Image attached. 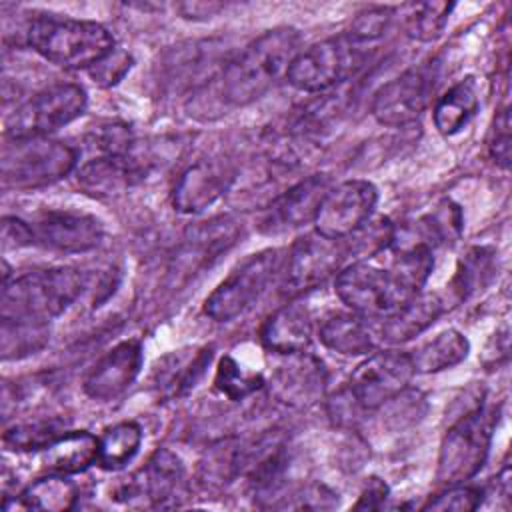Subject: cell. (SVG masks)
I'll use <instances>...</instances> for the list:
<instances>
[{
    "label": "cell",
    "mask_w": 512,
    "mask_h": 512,
    "mask_svg": "<svg viewBox=\"0 0 512 512\" xmlns=\"http://www.w3.org/2000/svg\"><path fill=\"white\" fill-rule=\"evenodd\" d=\"M296 28H272L236 54L220 74V96L226 104L246 106L264 96L300 52Z\"/></svg>",
    "instance_id": "6da1fadb"
},
{
    "label": "cell",
    "mask_w": 512,
    "mask_h": 512,
    "mask_svg": "<svg viewBox=\"0 0 512 512\" xmlns=\"http://www.w3.org/2000/svg\"><path fill=\"white\" fill-rule=\"evenodd\" d=\"M26 42L62 68H90L114 50V38L98 22L42 14L28 22Z\"/></svg>",
    "instance_id": "7a4b0ae2"
},
{
    "label": "cell",
    "mask_w": 512,
    "mask_h": 512,
    "mask_svg": "<svg viewBox=\"0 0 512 512\" xmlns=\"http://www.w3.org/2000/svg\"><path fill=\"white\" fill-rule=\"evenodd\" d=\"M86 278L74 268L32 270L2 284V318L48 324L82 294Z\"/></svg>",
    "instance_id": "3957f363"
},
{
    "label": "cell",
    "mask_w": 512,
    "mask_h": 512,
    "mask_svg": "<svg viewBox=\"0 0 512 512\" xmlns=\"http://www.w3.org/2000/svg\"><path fill=\"white\" fill-rule=\"evenodd\" d=\"M78 152L66 142L50 136H8L2 146L0 176L4 188L34 190L50 186L68 176Z\"/></svg>",
    "instance_id": "277c9868"
},
{
    "label": "cell",
    "mask_w": 512,
    "mask_h": 512,
    "mask_svg": "<svg viewBox=\"0 0 512 512\" xmlns=\"http://www.w3.org/2000/svg\"><path fill=\"white\" fill-rule=\"evenodd\" d=\"M368 46L348 32L320 40L294 56L286 80L302 92H324L364 66Z\"/></svg>",
    "instance_id": "5b68a950"
},
{
    "label": "cell",
    "mask_w": 512,
    "mask_h": 512,
    "mask_svg": "<svg viewBox=\"0 0 512 512\" xmlns=\"http://www.w3.org/2000/svg\"><path fill=\"white\" fill-rule=\"evenodd\" d=\"M284 252L262 250L234 268L204 300V314L216 322H230L248 310L284 268Z\"/></svg>",
    "instance_id": "8992f818"
},
{
    "label": "cell",
    "mask_w": 512,
    "mask_h": 512,
    "mask_svg": "<svg viewBox=\"0 0 512 512\" xmlns=\"http://www.w3.org/2000/svg\"><path fill=\"white\" fill-rule=\"evenodd\" d=\"M494 420L496 416L492 410L478 406L446 432L440 444L436 470L440 484H464L480 472L490 450Z\"/></svg>",
    "instance_id": "52a82bcc"
},
{
    "label": "cell",
    "mask_w": 512,
    "mask_h": 512,
    "mask_svg": "<svg viewBox=\"0 0 512 512\" xmlns=\"http://www.w3.org/2000/svg\"><path fill=\"white\" fill-rule=\"evenodd\" d=\"M338 298L364 318H386L412 298L390 268L354 262L336 276Z\"/></svg>",
    "instance_id": "ba28073f"
},
{
    "label": "cell",
    "mask_w": 512,
    "mask_h": 512,
    "mask_svg": "<svg viewBox=\"0 0 512 512\" xmlns=\"http://www.w3.org/2000/svg\"><path fill=\"white\" fill-rule=\"evenodd\" d=\"M88 98L82 86L58 82L22 102L8 118V136H48L80 118Z\"/></svg>",
    "instance_id": "9c48e42d"
},
{
    "label": "cell",
    "mask_w": 512,
    "mask_h": 512,
    "mask_svg": "<svg viewBox=\"0 0 512 512\" xmlns=\"http://www.w3.org/2000/svg\"><path fill=\"white\" fill-rule=\"evenodd\" d=\"M414 372L410 354L398 350L374 352L358 364L346 392L360 410H376L398 398L408 388Z\"/></svg>",
    "instance_id": "30bf717a"
},
{
    "label": "cell",
    "mask_w": 512,
    "mask_h": 512,
    "mask_svg": "<svg viewBox=\"0 0 512 512\" xmlns=\"http://www.w3.org/2000/svg\"><path fill=\"white\" fill-rule=\"evenodd\" d=\"M378 202V190L368 180H344L330 186L314 216L318 234L344 240L360 230L372 216Z\"/></svg>",
    "instance_id": "8fae6325"
},
{
    "label": "cell",
    "mask_w": 512,
    "mask_h": 512,
    "mask_svg": "<svg viewBox=\"0 0 512 512\" xmlns=\"http://www.w3.org/2000/svg\"><path fill=\"white\" fill-rule=\"evenodd\" d=\"M318 232L298 238L284 260V286L290 294L312 290L340 270L346 248Z\"/></svg>",
    "instance_id": "7c38bea8"
},
{
    "label": "cell",
    "mask_w": 512,
    "mask_h": 512,
    "mask_svg": "<svg viewBox=\"0 0 512 512\" xmlns=\"http://www.w3.org/2000/svg\"><path fill=\"white\" fill-rule=\"evenodd\" d=\"M434 80L428 68H410L382 84L372 100V116L382 126H406L428 106Z\"/></svg>",
    "instance_id": "4fadbf2b"
},
{
    "label": "cell",
    "mask_w": 512,
    "mask_h": 512,
    "mask_svg": "<svg viewBox=\"0 0 512 512\" xmlns=\"http://www.w3.org/2000/svg\"><path fill=\"white\" fill-rule=\"evenodd\" d=\"M278 356L280 360L270 376V392L292 408L314 406L328 384L324 364L306 350Z\"/></svg>",
    "instance_id": "5bb4252c"
},
{
    "label": "cell",
    "mask_w": 512,
    "mask_h": 512,
    "mask_svg": "<svg viewBox=\"0 0 512 512\" xmlns=\"http://www.w3.org/2000/svg\"><path fill=\"white\" fill-rule=\"evenodd\" d=\"M30 226L34 244L64 254L90 252L104 236V226L98 218L68 210L46 212Z\"/></svg>",
    "instance_id": "9a60e30c"
},
{
    "label": "cell",
    "mask_w": 512,
    "mask_h": 512,
    "mask_svg": "<svg viewBox=\"0 0 512 512\" xmlns=\"http://www.w3.org/2000/svg\"><path fill=\"white\" fill-rule=\"evenodd\" d=\"M328 188L330 180L324 174H314L296 182L270 200L260 216L258 228L266 234H282L300 228L306 222H314Z\"/></svg>",
    "instance_id": "2e32d148"
},
{
    "label": "cell",
    "mask_w": 512,
    "mask_h": 512,
    "mask_svg": "<svg viewBox=\"0 0 512 512\" xmlns=\"http://www.w3.org/2000/svg\"><path fill=\"white\" fill-rule=\"evenodd\" d=\"M238 236L240 228L228 216L214 218L190 228L174 256L172 274H176V278H190L198 274L224 252H228L238 242Z\"/></svg>",
    "instance_id": "e0dca14e"
},
{
    "label": "cell",
    "mask_w": 512,
    "mask_h": 512,
    "mask_svg": "<svg viewBox=\"0 0 512 512\" xmlns=\"http://www.w3.org/2000/svg\"><path fill=\"white\" fill-rule=\"evenodd\" d=\"M236 174L228 160L204 158L184 170L178 178L172 204L184 214H196L214 204L224 192L230 190Z\"/></svg>",
    "instance_id": "ac0fdd59"
},
{
    "label": "cell",
    "mask_w": 512,
    "mask_h": 512,
    "mask_svg": "<svg viewBox=\"0 0 512 512\" xmlns=\"http://www.w3.org/2000/svg\"><path fill=\"white\" fill-rule=\"evenodd\" d=\"M186 494L182 460L170 450H156L148 464L124 486V496H142L154 508H174Z\"/></svg>",
    "instance_id": "d6986e66"
},
{
    "label": "cell",
    "mask_w": 512,
    "mask_h": 512,
    "mask_svg": "<svg viewBox=\"0 0 512 512\" xmlns=\"http://www.w3.org/2000/svg\"><path fill=\"white\" fill-rule=\"evenodd\" d=\"M142 368V346L138 340H124L110 348L84 378V392L100 402H108L124 394Z\"/></svg>",
    "instance_id": "ffe728a7"
},
{
    "label": "cell",
    "mask_w": 512,
    "mask_h": 512,
    "mask_svg": "<svg viewBox=\"0 0 512 512\" xmlns=\"http://www.w3.org/2000/svg\"><path fill=\"white\" fill-rule=\"evenodd\" d=\"M144 172V164L132 154L100 156L78 170V184L92 196H114L132 188Z\"/></svg>",
    "instance_id": "44dd1931"
},
{
    "label": "cell",
    "mask_w": 512,
    "mask_h": 512,
    "mask_svg": "<svg viewBox=\"0 0 512 512\" xmlns=\"http://www.w3.org/2000/svg\"><path fill=\"white\" fill-rule=\"evenodd\" d=\"M312 340V318L304 304L290 302L278 308L262 326V342L276 354L302 352Z\"/></svg>",
    "instance_id": "7402d4cb"
},
{
    "label": "cell",
    "mask_w": 512,
    "mask_h": 512,
    "mask_svg": "<svg viewBox=\"0 0 512 512\" xmlns=\"http://www.w3.org/2000/svg\"><path fill=\"white\" fill-rule=\"evenodd\" d=\"M366 320L354 312H334L320 324L318 338L328 350L342 356L370 354L376 348V332Z\"/></svg>",
    "instance_id": "603a6c76"
},
{
    "label": "cell",
    "mask_w": 512,
    "mask_h": 512,
    "mask_svg": "<svg viewBox=\"0 0 512 512\" xmlns=\"http://www.w3.org/2000/svg\"><path fill=\"white\" fill-rule=\"evenodd\" d=\"M444 306L446 304L438 294L418 292L396 312L382 318L384 324L380 328V336L388 342H406L432 326L444 312Z\"/></svg>",
    "instance_id": "cb8c5ba5"
},
{
    "label": "cell",
    "mask_w": 512,
    "mask_h": 512,
    "mask_svg": "<svg viewBox=\"0 0 512 512\" xmlns=\"http://www.w3.org/2000/svg\"><path fill=\"white\" fill-rule=\"evenodd\" d=\"M98 462V438L86 430L62 432L42 450V464L52 474H78Z\"/></svg>",
    "instance_id": "d4e9b609"
},
{
    "label": "cell",
    "mask_w": 512,
    "mask_h": 512,
    "mask_svg": "<svg viewBox=\"0 0 512 512\" xmlns=\"http://www.w3.org/2000/svg\"><path fill=\"white\" fill-rule=\"evenodd\" d=\"M480 104L478 86L474 78H466L444 92L434 106V126L440 134L452 136L460 132L476 114Z\"/></svg>",
    "instance_id": "484cf974"
},
{
    "label": "cell",
    "mask_w": 512,
    "mask_h": 512,
    "mask_svg": "<svg viewBox=\"0 0 512 512\" xmlns=\"http://www.w3.org/2000/svg\"><path fill=\"white\" fill-rule=\"evenodd\" d=\"M468 352H470L468 338L462 332L448 328L436 334L432 340L418 346L410 354V358L416 372H440L460 364L468 356Z\"/></svg>",
    "instance_id": "4316f807"
},
{
    "label": "cell",
    "mask_w": 512,
    "mask_h": 512,
    "mask_svg": "<svg viewBox=\"0 0 512 512\" xmlns=\"http://www.w3.org/2000/svg\"><path fill=\"white\" fill-rule=\"evenodd\" d=\"M244 464H248V454L238 442H220L200 460L198 480L206 488H222L240 474Z\"/></svg>",
    "instance_id": "83f0119b"
},
{
    "label": "cell",
    "mask_w": 512,
    "mask_h": 512,
    "mask_svg": "<svg viewBox=\"0 0 512 512\" xmlns=\"http://www.w3.org/2000/svg\"><path fill=\"white\" fill-rule=\"evenodd\" d=\"M76 498H78L76 484L68 480L66 474H52L30 484L22 492L20 502L24 508L60 512V510L74 508Z\"/></svg>",
    "instance_id": "f1b7e54d"
},
{
    "label": "cell",
    "mask_w": 512,
    "mask_h": 512,
    "mask_svg": "<svg viewBox=\"0 0 512 512\" xmlns=\"http://www.w3.org/2000/svg\"><path fill=\"white\" fill-rule=\"evenodd\" d=\"M142 430L136 422H120L110 426L98 438V464L106 470L126 466L138 452Z\"/></svg>",
    "instance_id": "f546056e"
},
{
    "label": "cell",
    "mask_w": 512,
    "mask_h": 512,
    "mask_svg": "<svg viewBox=\"0 0 512 512\" xmlns=\"http://www.w3.org/2000/svg\"><path fill=\"white\" fill-rule=\"evenodd\" d=\"M48 324L30 322V320H10L2 318V332H0V350L2 358H24L48 342Z\"/></svg>",
    "instance_id": "4dcf8cb0"
},
{
    "label": "cell",
    "mask_w": 512,
    "mask_h": 512,
    "mask_svg": "<svg viewBox=\"0 0 512 512\" xmlns=\"http://www.w3.org/2000/svg\"><path fill=\"white\" fill-rule=\"evenodd\" d=\"M452 8L454 4L450 2L408 4L404 10V28L408 36L420 42L436 40L442 34Z\"/></svg>",
    "instance_id": "1f68e13d"
},
{
    "label": "cell",
    "mask_w": 512,
    "mask_h": 512,
    "mask_svg": "<svg viewBox=\"0 0 512 512\" xmlns=\"http://www.w3.org/2000/svg\"><path fill=\"white\" fill-rule=\"evenodd\" d=\"M214 384L230 400H242L256 392L264 382L260 374L248 372L234 358L224 356L216 368Z\"/></svg>",
    "instance_id": "d6a6232c"
},
{
    "label": "cell",
    "mask_w": 512,
    "mask_h": 512,
    "mask_svg": "<svg viewBox=\"0 0 512 512\" xmlns=\"http://www.w3.org/2000/svg\"><path fill=\"white\" fill-rule=\"evenodd\" d=\"M492 264H490V254H486L484 248L472 250L460 264L452 284L450 292L454 294V300L466 298L470 292H474L478 286L486 282V276L490 274Z\"/></svg>",
    "instance_id": "836d02e7"
},
{
    "label": "cell",
    "mask_w": 512,
    "mask_h": 512,
    "mask_svg": "<svg viewBox=\"0 0 512 512\" xmlns=\"http://www.w3.org/2000/svg\"><path fill=\"white\" fill-rule=\"evenodd\" d=\"M210 348H202L188 356H174V362L166 370V386L172 394H182L188 388L196 384V380L202 376L204 368L210 362Z\"/></svg>",
    "instance_id": "e575fe53"
},
{
    "label": "cell",
    "mask_w": 512,
    "mask_h": 512,
    "mask_svg": "<svg viewBox=\"0 0 512 512\" xmlns=\"http://www.w3.org/2000/svg\"><path fill=\"white\" fill-rule=\"evenodd\" d=\"M60 434L58 424L52 420L18 424L4 432V444L12 450H44Z\"/></svg>",
    "instance_id": "d590c367"
},
{
    "label": "cell",
    "mask_w": 512,
    "mask_h": 512,
    "mask_svg": "<svg viewBox=\"0 0 512 512\" xmlns=\"http://www.w3.org/2000/svg\"><path fill=\"white\" fill-rule=\"evenodd\" d=\"M480 496L482 492L474 486H464V484H452L446 486L444 492L438 496L430 498L422 508L424 510H442V512H468L476 510L480 506Z\"/></svg>",
    "instance_id": "8d00e7d4"
},
{
    "label": "cell",
    "mask_w": 512,
    "mask_h": 512,
    "mask_svg": "<svg viewBox=\"0 0 512 512\" xmlns=\"http://www.w3.org/2000/svg\"><path fill=\"white\" fill-rule=\"evenodd\" d=\"M390 20H392V8H384V6L368 8L352 20L348 34H352L354 38L366 44H372L388 30Z\"/></svg>",
    "instance_id": "74e56055"
},
{
    "label": "cell",
    "mask_w": 512,
    "mask_h": 512,
    "mask_svg": "<svg viewBox=\"0 0 512 512\" xmlns=\"http://www.w3.org/2000/svg\"><path fill=\"white\" fill-rule=\"evenodd\" d=\"M490 156L496 160L498 166L508 168L510 166V110L504 106L492 124L490 140H488Z\"/></svg>",
    "instance_id": "f35d334b"
},
{
    "label": "cell",
    "mask_w": 512,
    "mask_h": 512,
    "mask_svg": "<svg viewBox=\"0 0 512 512\" xmlns=\"http://www.w3.org/2000/svg\"><path fill=\"white\" fill-rule=\"evenodd\" d=\"M34 244V234L32 226L20 218L6 216L2 218V248H24Z\"/></svg>",
    "instance_id": "ab89813d"
},
{
    "label": "cell",
    "mask_w": 512,
    "mask_h": 512,
    "mask_svg": "<svg viewBox=\"0 0 512 512\" xmlns=\"http://www.w3.org/2000/svg\"><path fill=\"white\" fill-rule=\"evenodd\" d=\"M386 484L378 478H370L360 500L354 504V508H368V510H374V508H380L382 502L386 500Z\"/></svg>",
    "instance_id": "60d3db41"
},
{
    "label": "cell",
    "mask_w": 512,
    "mask_h": 512,
    "mask_svg": "<svg viewBox=\"0 0 512 512\" xmlns=\"http://www.w3.org/2000/svg\"><path fill=\"white\" fill-rule=\"evenodd\" d=\"M178 10L182 12L184 18H210L214 14H218L220 10H224V4L220 2H186V4H178Z\"/></svg>",
    "instance_id": "b9f144b4"
}]
</instances>
